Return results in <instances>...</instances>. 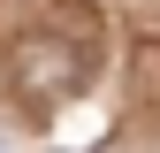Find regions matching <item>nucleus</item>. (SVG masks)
Here are the masks:
<instances>
[{
    "mask_svg": "<svg viewBox=\"0 0 160 153\" xmlns=\"http://www.w3.org/2000/svg\"><path fill=\"white\" fill-rule=\"evenodd\" d=\"M76 76H84V54L61 46V38H23L15 46V84L31 92V100H61V92H76Z\"/></svg>",
    "mask_w": 160,
    "mask_h": 153,
    "instance_id": "obj_1",
    "label": "nucleus"
}]
</instances>
